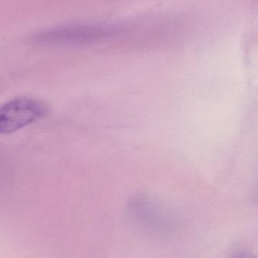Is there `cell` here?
<instances>
[{
	"label": "cell",
	"mask_w": 258,
	"mask_h": 258,
	"mask_svg": "<svg viewBox=\"0 0 258 258\" xmlns=\"http://www.w3.org/2000/svg\"><path fill=\"white\" fill-rule=\"evenodd\" d=\"M122 30V26L115 24H69L42 30L33 35V41L38 45L51 46L86 45L111 37Z\"/></svg>",
	"instance_id": "cell-1"
},
{
	"label": "cell",
	"mask_w": 258,
	"mask_h": 258,
	"mask_svg": "<svg viewBox=\"0 0 258 258\" xmlns=\"http://www.w3.org/2000/svg\"><path fill=\"white\" fill-rule=\"evenodd\" d=\"M48 106L35 98L20 97L0 105V135H10L48 115Z\"/></svg>",
	"instance_id": "cell-2"
},
{
	"label": "cell",
	"mask_w": 258,
	"mask_h": 258,
	"mask_svg": "<svg viewBox=\"0 0 258 258\" xmlns=\"http://www.w3.org/2000/svg\"><path fill=\"white\" fill-rule=\"evenodd\" d=\"M232 258H254L249 253L245 252V251H241V252L237 253V254L233 255Z\"/></svg>",
	"instance_id": "cell-3"
}]
</instances>
